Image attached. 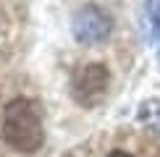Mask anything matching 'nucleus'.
Returning a JSON list of instances; mask_svg holds the SVG:
<instances>
[{"label":"nucleus","instance_id":"obj_1","mask_svg":"<svg viewBox=\"0 0 160 157\" xmlns=\"http://www.w3.org/2000/svg\"><path fill=\"white\" fill-rule=\"evenodd\" d=\"M3 141L11 149L24 155H34L45 144V128H42V115L39 107L32 100H11L3 107V123H0Z\"/></svg>","mask_w":160,"mask_h":157},{"label":"nucleus","instance_id":"obj_2","mask_svg":"<svg viewBox=\"0 0 160 157\" xmlns=\"http://www.w3.org/2000/svg\"><path fill=\"white\" fill-rule=\"evenodd\" d=\"M110 31H113V16L95 3L82 5L71 18V34L82 45L102 42V39L110 37Z\"/></svg>","mask_w":160,"mask_h":157},{"label":"nucleus","instance_id":"obj_3","mask_svg":"<svg viewBox=\"0 0 160 157\" xmlns=\"http://www.w3.org/2000/svg\"><path fill=\"white\" fill-rule=\"evenodd\" d=\"M110 84V74L102 63H84L82 68L74 74V97L84 105H95L97 100H102Z\"/></svg>","mask_w":160,"mask_h":157},{"label":"nucleus","instance_id":"obj_4","mask_svg":"<svg viewBox=\"0 0 160 157\" xmlns=\"http://www.w3.org/2000/svg\"><path fill=\"white\" fill-rule=\"evenodd\" d=\"M142 29L147 37V45L155 52L158 63H160V0H144L142 8Z\"/></svg>","mask_w":160,"mask_h":157},{"label":"nucleus","instance_id":"obj_5","mask_svg":"<svg viewBox=\"0 0 160 157\" xmlns=\"http://www.w3.org/2000/svg\"><path fill=\"white\" fill-rule=\"evenodd\" d=\"M66 157H142L137 152V149H129V147H116V144H110V147H89V144H84L82 149H76L74 155H66Z\"/></svg>","mask_w":160,"mask_h":157},{"label":"nucleus","instance_id":"obj_6","mask_svg":"<svg viewBox=\"0 0 160 157\" xmlns=\"http://www.w3.org/2000/svg\"><path fill=\"white\" fill-rule=\"evenodd\" d=\"M139 123L147 126L152 134H160V100H144L139 107Z\"/></svg>","mask_w":160,"mask_h":157}]
</instances>
